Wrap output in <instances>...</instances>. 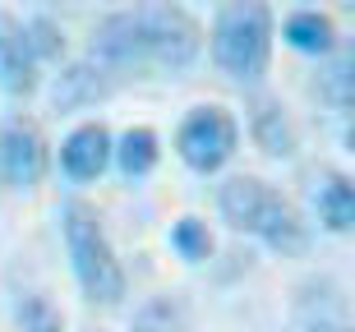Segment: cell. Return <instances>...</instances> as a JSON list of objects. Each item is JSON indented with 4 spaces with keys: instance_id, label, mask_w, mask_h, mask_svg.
<instances>
[{
    "instance_id": "6da1fadb",
    "label": "cell",
    "mask_w": 355,
    "mask_h": 332,
    "mask_svg": "<svg viewBox=\"0 0 355 332\" xmlns=\"http://www.w3.org/2000/svg\"><path fill=\"white\" fill-rule=\"evenodd\" d=\"M88 55L116 74H184L203 55V28L180 0H134L92 28Z\"/></svg>"
},
{
    "instance_id": "7a4b0ae2",
    "label": "cell",
    "mask_w": 355,
    "mask_h": 332,
    "mask_svg": "<svg viewBox=\"0 0 355 332\" xmlns=\"http://www.w3.org/2000/svg\"><path fill=\"white\" fill-rule=\"evenodd\" d=\"M217 213H222V222L231 231L254 236L259 245H268L282 259L309 250V226H304V217L291 208V199H282L259 175H231L217 189Z\"/></svg>"
},
{
    "instance_id": "3957f363",
    "label": "cell",
    "mask_w": 355,
    "mask_h": 332,
    "mask_svg": "<svg viewBox=\"0 0 355 332\" xmlns=\"http://www.w3.org/2000/svg\"><path fill=\"white\" fill-rule=\"evenodd\" d=\"M277 19L268 0H222L208 28V55L231 83H259L272 65Z\"/></svg>"
},
{
    "instance_id": "277c9868",
    "label": "cell",
    "mask_w": 355,
    "mask_h": 332,
    "mask_svg": "<svg viewBox=\"0 0 355 332\" xmlns=\"http://www.w3.org/2000/svg\"><path fill=\"white\" fill-rule=\"evenodd\" d=\"M60 236L69 250V268L79 291L92 305H120L125 300V268L116 259V245L106 236L97 208L83 199H65L60 203Z\"/></svg>"
},
{
    "instance_id": "5b68a950",
    "label": "cell",
    "mask_w": 355,
    "mask_h": 332,
    "mask_svg": "<svg viewBox=\"0 0 355 332\" xmlns=\"http://www.w3.org/2000/svg\"><path fill=\"white\" fill-rule=\"evenodd\" d=\"M175 152H180V161L198 175L222 171L226 161L240 152V120L226 107H217V102L189 107V116H184L180 130H175Z\"/></svg>"
},
{
    "instance_id": "8992f818",
    "label": "cell",
    "mask_w": 355,
    "mask_h": 332,
    "mask_svg": "<svg viewBox=\"0 0 355 332\" xmlns=\"http://www.w3.org/2000/svg\"><path fill=\"white\" fill-rule=\"evenodd\" d=\"M51 171V143L33 120L0 125V189H37Z\"/></svg>"
},
{
    "instance_id": "52a82bcc",
    "label": "cell",
    "mask_w": 355,
    "mask_h": 332,
    "mask_svg": "<svg viewBox=\"0 0 355 332\" xmlns=\"http://www.w3.org/2000/svg\"><path fill=\"white\" fill-rule=\"evenodd\" d=\"M42 88V65L24 37V24L0 10V93L24 102Z\"/></svg>"
},
{
    "instance_id": "ba28073f",
    "label": "cell",
    "mask_w": 355,
    "mask_h": 332,
    "mask_svg": "<svg viewBox=\"0 0 355 332\" xmlns=\"http://www.w3.org/2000/svg\"><path fill=\"white\" fill-rule=\"evenodd\" d=\"M116 93V69H106L102 60H74V65H65L60 74H55L51 83V111H60V116H69V111H88L97 107V102H106V97Z\"/></svg>"
},
{
    "instance_id": "9c48e42d",
    "label": "cell",
    "mask_w": 355,
    "mask_h": 332,
    "mask_svg": "<svg viewBox=\"0 0 355 332\" xmlns=\"http://www.w3.org/2000/svg\"><path fill=\"white\" fill-rule=\"evenodd\" d=\"M111 157H116V139H111V130H106L102 120H88L79 130H69L65 143H60V171H65L74 185L97 180V175L111 166Z\"/></svg>"
},
{
    "instance_id": "30bf717a",
    "label": "cell",
    "mask_w": 355,
    "mask_h": 332,
    "mask_svg": "<svg viewBox=\"0 0 355 332\" xmlns=\"http://www.w3.org/2000/svg\"><path fill=\"white\" fill-rule=\"evenodd\" d=\"M250 139H254V148H259L263 157H272V161H282V157L295 152V125L286 120L282 102L254 97L250 102Z\"/></svg>"
},
{
    "instance_id": "8fae6325",
    "label": "cell",
    "mask_w": 355,
    "mask_h": 332,
    "mask_svg": "<svg viewBox=\"0 0 355 332\" xmlns=\"http://www.w3.org/2000/svg\"><path fill=\"white\" fill-rule=\"evenodd\" d=\"M314 213H318V226L332 231V236H351L355 231V180L346 175H323V185L314 194Z\"/></svg>"
},
{
    "instance_id": "7c38bea8",
    "label": "cell",
    "mask_w": 355,
    "mask_h": 332,
    "mask_svg": "<svg viewBox=\"0 0 355 332\" xmlns=\"http://www.w3.org/2000/svg\"><path fill=\"white\" fill-rule=\"evenodd\" d=\"M157 161H162V139H157L153 125H130V130L116 139V157H111V166H116L125 180H144Z\"/></svg>"
},
{
    "instance_id": "4fadbf2b",
    "label": "cell",
    "mask_w": 355,
    "mask_h": 332,
    "mask_svg": "<svg viewBox=\"0 0 355 332\" xmlns=\"http://www.w3.org/2000/svg\"><path fill=\"white\" fill-rule=\"evenodd\" d=\"M282 42H286L291 51L318 60V55H328L332 46H337V24L318 10H295L286 24H282Z\"/></svg>"
},
{
    "instance_id": "5bb4252c",
    "label": "cell",
    "mask_w": 355,
    "mask_h": 332,
    "mask_svg": "<svg viewBox=\"0 0 355 332\" xmlns=\"http://www.w3.org/2000/svg\"><path fill=\"white\" fill-rule=\"evenodd\" d=\"M328 65L318 69V93L328 97L332 107H351L355 111V37L346 42H337L328 55H323Z\"/></svg>"
},
{
    "instance_id": "9a60e30c",
    "label": "cell",
    "mask_w": 355,
    "mask_h": 332,
    "mask_svg": "<svg viewBox=\"0 0 355 332\" xmlns=\"http://www.w3.org/2000/svg\"><path fill=\"white\" fill-rule=\"evenodd\" d=\"M14 323H19V332H65V314H60V305H55L51 295H42V291L19 295Z\"/></svg>"
},
{
    "instance_id": "2e32d148",
    "label": "cell",
    "mask_w": 355,
    "mask_h": 332,
    "mask_svg": "<svg viewBox=\"0 0 355 332\" xmlns=\"http://www.w3.org/2000/svg\"><path fill=\"white\" fill-rule=\"evenodd\" d=\"M24 37L33 46V55H37V65H60L65 60V33H60L55 19H46V14L24 19Z\"/></svg>"
},
{
    "instance_id": "e0dca14e",
    "label": "cell",
    "mask_w": 355,
    "mask_h": 332,
    "mask_svg": "<svg viewBox=\"0 0 355 332\" xmlns=\"http://www.w3.org/2000/svg\"><path fill=\"white\" fill-rule=\"evenodd\" d=\"M171 250L180 254L184 263H203L212 254V231L203 217H180V222L171 226Z\"/></svg>"
},
{
    "instance_id": "ac0fdd59",
    "label": "cell",
    "mask_w": 355,
    "mask_h": 332,
    "mask_svg": "<svg viewBox=\"0 0 355 332\" xmlns=\"http://www.w3.org/2000/svg\"><path fill=\"white\" fill-rule=\"evenodd\" d=\"M346 148H351V152H355V125H351V130H346Z\"/></svg>"
},
{
    "instance_id": "d6986e66",
    "label": "cell",
    "mask_w": 355,
    "mask_h": 332,
    "mask_svg": "<svg viewBox=\"0 0 355 332\" xmlns=\"http://www.w3.org/2000/svg\"><path fill=\"white\" fill-rule=\"evenodd\" d=\"M309 332H342V328H332V323H318V328H309Z\"/></svg>"
},
{
    "instance_id": "ffe728a7",
    "label": "cell",
    "mask_w": 355,
    "mask_h": 332,
    "mask_svg": "<svg viewBox=\"0 0 355 332\" xmlns=\"http://www.w3.org/2000/svg\"><path fill=\"white\" fill-rule=\"evenodd\" d=\"M337 5H342V10H346V14H355V0H337Z\"/></svg>"
}]
</instances>
